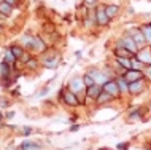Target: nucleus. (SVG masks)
Segmentation results:
<instances>
[{"mask_svg":"<svg viewBox=\"0 0 151 150\" xmlns=\"http://www.w3.org/2000/svg\"><path fill=\"white\" fill-rule=\"evenodd\" d=\"M102 90H104L105 93H108L111 98H118L119 96V86H118V83L116 82H113V80H108V82H105L104 83V86H102Z\"/></svg>","mask_w":151,"mask_h":150,"instance_id":"f257e3e1","label":"nucleus"},{"mask_svg":"<svg viewBox=\"0 0 151 150\" xmlns=\"http://www.w3.org/2000/svg\"><path fill=\"white\" fill-rule=\"evenodd\" d=\"M143 78V72L142 70H135V69H132V70H127L124 75V80L127 83H134V82H138V80Z\"/></svg>","mask_w":151,"mask_h":150,"instance_id":"f03ea898","label":"nucleus"},{"mask_svg":"<svg viewBox=\"0 0 151 150\" xmlns=\"http://www.w3.org/2000/svg\"><path fill=\"white\" fill-rule=\"evenodd\" d=\"M62 98H64V101H65V104H68V105H78V104H80V101H78V98H76V94H75L72 90H64Z\"/></svg>","mask_w":151,"mask_h":150,"instance_id":"7ed1b4c3","label":"nucleus"},{"mask_svg":"<svg viewBox=\"0 0 151 150\" xmlns=\"http://www.w3.org/2000/svg\"><path fill=\"white\" fill-rule=\"evenodd\" d=\"M96 21L99 26H107L110 22V18L107 16V13H105V8H97L96 10Z\"/></svg>","mask_w":151,"mask_h":150,"instance_id":"20e7f679","label":"nucleus"},{"mask_svg":"<svg viewBox=\"0 0 151 150\" xmlns=\"http://www.w3.org/2000/svg\"><path fill=\"white\" fill-rule=\"evenodd\" d=\"M70 90L75 93V94H80L84 90V82L81 78H73L70 82Z\"/></svg>","mask_w":151,"mask_h":150,"instance_id":"39448f33","label":"nucleus"},{"mask_svg":"<svg viewBox=\"0 0 151 150\" xmlns=\"http://www.w3.org/2000/svg\"><path fill=\"white\" fill-rule=\"evenodd\" d=\"M134 42H135V45L137 48H142V46H145V43H146V38H145V35H143V32L142 30H137V32H134Z\"/></svg>","mask_w":151,"mask_h":150,"instance_id":"423d86ee","label":"nucleus"},{"mask_svg":"<svg viewBox=\"0 0 151 150\" xmlns=\"http://www.w3.org/2000/svg\"><path fill=\"white\" fill-rule=\"evenodd\" d=\"M122 45H124V48H127V50H130L134 54H135L137 45H135V42H134L132 37H124V38H122Z\"/></svg>","mask_w":151,"mask_h":150,"instance_id":"0eeeda50","label":"nucleus"},{"mask_svg":"<svg viewBox=\"0 0 151 150\" xmlns=\"http://www.w3.org/2000/svg\"><path fill=\"white\" fill-rule=\"evenodd\" d=\"M0 13H2L3 16H11V13H13V7H11L8 2H5V0H2V2H0Z\"/></svg>","mask_w":151,"mask_h":150,"instance_id":"6e6552de","label":"nucleus"},{"mask_svg":"<svg viewBox=\"0 0 151 150\" xmlns=\"http://www.w3.org/2000/svg\"><path fill=\"white\" fill-rule=\"evenodd\" d=\"M88 74L94 78V82H100V83H105V82H107V80H105V75L102 74L100 70H96V69H92V70H89Z\"/></svg>","mask_w":151,"mask_h":150,"instance_id":"1a4fd4ad","label":"nucleus"},{"mask_svg":"<svg viewBox=\"0 0 151 150\" xmlns=\"http://www.w3.org/2000/svg\"><path fill=\"white\" fill-rule=\"evenodd\" d=\"M32 50H35V51H43L45 50V43H43V40L40 38V37H34L32 38Z\"/></svg>","mask_w":151,"mask_h":150,"instance_id":"9d476101","label":"nucleus"},{"mask_svg":"<svg viewBox=\"0 0 151 150\" xmlns=\"http://www.w3.org/2000/svg\"><path fill=\"white\" fill-rule=\"evenodd\" d=\"M100 93H102L100 91V86H99V85H96V83H94L92 86L88 88V96H89V98H92V99H97Z\"/></svg>","mask_w":151,"mask_h":150,"instance_id":"9b49d317","label":"nucleus"},{"mask_svg":"<svg viewBox=\"0 0 151 150\" xmlns=\"http://www.w3.org/2000/svg\"><path fill=\"white\" fill-rule=\"evenodd\" d=\"M115 54H116V58H132L134 53L130 50H127V48H118L115 51Z\"/></svg>","mask_w":151,"mask_h":150,"instance_id":"f8f14e48","label":"nucleus"},{"mask_svg":"<svg viewBox=\"0 0 151 150\" xmlns=\"http://www.w3.org/2000/svg\"><path fill=\"white\" fill-rule=\"evenodd\" d=\"M142 90H143V82H142V80H138V82H134V83L129 85V91L134 93V94L140 93Z\"/></svg>","mask_w":151,"mask_h":150,"instance_id":"ddd939ff","label":"nucleus"},{"mask_svg":"<svg viewBox=\"0 0 151 150\" xmlns=\"http://www.w3.org/2000/svg\"><path fill=\"white\" fill-rule=\"evenodd\" d=\"M14 61H16L14 53L11 51V50H6V51H5V54H3V62H6V64H10V66H13Z\"/></svg>","mask_w":151,"mask_h":150,"instance_id":"4468645a","label":"nucleus"},{"mask_svg":"<svg viewBox=\"0 0 151 150\" xmlns=\"http://www.w3.org/2000/svg\"><path fill=\"white\" fill-rule=\"evenodd\" d=\"M105 13H107L108 18H115L119 13V8H118V5H107L105 7Z\"/></svg>","mask_w":151,"mask_h":150,"instance_id":"2eb2a0df","label":"nucleus"},{"mask_svg":"<svg viewBox=\"0 0 151 150\" xmlns=\"http://www.w3.org/2000/svg\"><path fill=\"white\" fill-rule=\"evenodd\" d=\"M138 59L142 61V62H151V53L150 50H143L138 53Z\"/></svg>","mask_w":151,"mask_h":150,"instance_id":"dca6fc26","label":"nucleus"},{"mask_svg":"<svg viewBox=\"0 0 151 150\" xmlns=\"http://www.w3.org/2000/svg\"><path fill=\"white\" fill-rule=\"evenodd\" d=\"M118 62H119L124 69H130V67H132V61H130V58H118Z\"/></svg>","mask_w":151,"mask_h":150,"instance_id":"f3484780","label":"nucleus"},{"mask_svg":"<svg viewBox=\"0 0 151 150\" xmlns=\"http://www.w3.org/2000/svg\"><path fill=\"white\" fill-rule=\"evenodd\" d=\"M40 145L37 142H24L22 144V150H38Z\"/></svg>","mask_w":151,"mask_h":150,"instance_id":"a211bd4d","label":"nucleus"},{"mask_svg":"<svg viewBox=\"0 0 151 150\" xmlns=\"http://www.w3.org/2000/svg\"><path fill=\"white\" fill-rule=\"evenodd\" d=\"M116 83H118V86H119L121 93H126V91H129V85H127V82H126L124 78H119Z\"/></svg>","mask_w":151,"mask_h":150,"instance_id":"6ab92c4d","label":"nucleus"},{"mask_svg":"<svg viewBox=\"0 0 151 150\" xmlns=\"http://www.w3.org/2000/svg\"><path fill=\"white\" fill-rule=\"evenodd\" d=\"M142 32H143V35H145V38H146V42L151 45V26H143V29H142Z\"/></svg>","mask_w":151,"mask_h":150,"instance_id":"aec40b11","label":"nucleus"},{"mask_svg":"<svg viewBox=\"0 0 151 150\" xmlns=\"http://www.w3.org/2000/svg\"><path fill=\"white\" fill-rule=\"evenodd\" d=\"M32 38H34V37H30V35H22V38H21L22 45L26 48H30L32 46Z\"/></svg>","mask_w":151,"mask_h":150,"instance_id":"412c9836","label":"nucleus"},{"mask_svg":"<svg viewBox=\"0 0 151 150\" xmlns=\"http://www.w3.org/2000/svg\"><path fill=\"white\" fill-rule=\"evenodd\" d=\"M110 99H111V96H110L108 93H105L104 90H102V93L99 94V98H97L99 102H107V101H110Z\"/></svg>","mask_w":151,"mask_h":150,"instance_id":"4be33fe9","label":"nucleus"},{"mask_svg":"<svg viewBox=\"0 0 151 150\" xmlns=\"http://www.w3.org/2000/svg\"><path fill=\"white\" fill-rule=\"evenodd\" d=\"M10 64H6V62H2V66H0V70H2V75L3 77H8V74H10Z\"/></svg>","mask_w":151,"mask_h":150,"instance_id":"5701e85b","label":"nucleus"},{"mask_svg":"<svg viewBox=\"0 0 151 150\" xmlns=\"http://www.w3.org/2000/svg\"><path fill=\"white\" fill-rule=\"evenodd\" d=\"M10 50L14 53V56H16V58H22V56H24V51H22V48H19V46H11Z\"/></svg>","mask_w":151,"mask_h":150,"instance_id":"b1692460","label":"nucleus"},{"mask_svg":"<svg viewBox=\"0 0 151 150\" xmlns=\"http://www.w3.org/2000/svg\"><path fill=\"white\" fill-rule=\"evenodd\" d=\"M83 82H84V86H88V88H89V86H92V85L96 83V82H94V78H92V77L89 75V74H86V77H84Z\"/></svg>","mask_w":151,"mask_h":150,"instance_id":"393cba45","label":"nucleus"},{"mask_svg":"<svg viewBox=\"0 0 151 150\" xmlns=\"http://www.w3.org/2000/svg\"><path fill=\"white\" fill-rule=\"evenodd\" d=\"M132 67L135 69V70H142V69H143V62H142L140 59H138V62H137V61H134V62H132Z\"/></svg>","mask_w":151,"mask_h":150,"instance_id":"a878e982","label":"nucleus"},{"mask_svg":"<svg viewBox=\"0 0 151 150\" xmlns=\"http://www.w3.org/2000/svg\"><path fill=\"white\" fill-rule=\"evenodd\" d=\"M56 64H58V59H51V61H46V62H45V66L54 69V67H56Z\"/></svg>","mask_w":151,"mask_h":150,"instance_id":"bb28decb","label":"nucleus"},{"mask_svg":"<svg viewBox=\"0 0 151 150\" xmlns=\"http://www.w3.org/2000/svg\"><path fill=\"white\" fill-rule=\"evenodd\" d=\"M8 105V99L6 98H0V107H6Z\"/></svg>","mask_w":151,"mask_h":150,"instance_id":"cd10ccee","label":"nucleus"},{"mask_svg":"<svg viewBox=\"0 0 151 150\" xmlns=\"http://www.w3.org/2000/svg\"><path fill=\"white\" fill-rule=\"evenodd\" d=\"M84 3L88 7H92V5H96V0H84Z\"/></svg>","mask_w":151,"mask_h":150,"instance_id":"c85d7f7f","label":"nucleus"},{"mask_svg":"<svg viewBox=\"0 0 151 150\" xmlns=\"http://www.w3.org/2000/svg\"><path fill=\"white\" fill-rule=\"evenodd\" d=\"M5 2H8L11 7H14V5H16V0H5Z\"/></svg>","mask_w":151,"mask_h":150,"instance_id":"c756f323","label":"nucleus"},{"mask_svg":"<svg viewBox=\"0 0 151 150\" xmlns=\"http://www.w3.org/2000/svg\"><path fill=\"white\" fill-rule=\"evenodd\" d=\"M30 133H32V128H26V129H24V134H30Z\"/></svg>","mask_w":151,"mask_h":150,"instance_id":"7c9ffc66","label":"nucleus"},{"mask_svg":"<svg viewBox=\"0 0 151 150\" xmlns=\"http://www.w3.org/2000/svg\"><path fill=\"white\" fill-rule=\"evenodd\" d=\"M102 150H105V149H102Z\"/></svg>","mask_w":151,"mask_h":150,"instance_id":"2f4dec72","label":"nucleus"}]
</instances>
